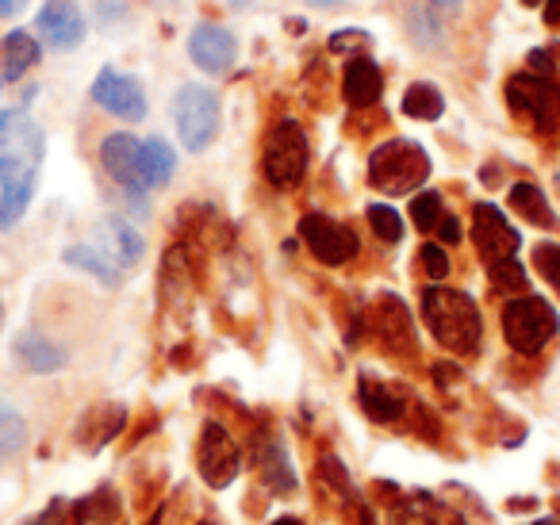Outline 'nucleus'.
I'll list each match as a JSON object with an SVG mask.
<instances>
[{"mask_svg":"<svg viewBox=\"0 0 560 525\" xmlns=\"http://www.w3.org/2000/svg\"><path fill=\"white\" fill-rule=\"evenodd\" d=\"M265 177H269L272 188H280V192H289V188H296L300 180H304L307 173V135L304 127L296 124V119H280L277 127L269 131V139H265Z\"/></svg>","mask_w":560,"mask_h":525,"instance_id":"obj_5","label":"nucleus"},{"mask_svg":"<svg viewBox=\"0 0 560 525\" xmlns=\"http://www.w3.org/2000/svg\"><path fill=\"white\" fill-rule=\"evenodd\" d=\"M534 269L560 292V246L557 242H541V246L534 249Z\"/></svg>","mask_w":560,"mask_h":525,"instance_id":"obj_30","label":"nucleus"},{"mask_svg":"<svg viewBox=\"0 0 560 525\" xmlns=\"http://www.w3.org/2000/svg\"><path fill=\"white\" fill-rule=\"evenodd\" d=\"M139 147L142 142L127 131H116L101 142V165L112 180L127 192V200H135L139 208H147V185H142V170H139Z\"/></svg>","mask_w":560,"mask_h":525,"instance_id":"obj_10","label":"nucleus"},{"mask_svg":"<svg viewBox=\"0 0 560 525\" xmlns=\"http://www.w3.org/2000/svg\"><path fill=\"white\" fill-rule=\"evenodd\" d=\"M430 9L445 12V16H453V12H457V9H460V0H430Z\"/></svg>","mask_w":560,"mask_h":525,"instance_id":"obj_38","label":"nucleus"},{"mask_svg":"<svg viewBox=\"0 0 560 525\" xmlns=\"http://www.w3.org/2000/svg\"><path fill=\"white\" fill-rule=\"evenodd\" d=\"M188 55H192V62L200 66L203 73L219 78V73L231 70L234 58H238V43H234V35L226 32V27L200 24L192 32V39H188Z\"/></svg>","mask_w":560,"mask_h":525,"instance_id":"obj_14","label":"nucleus"},{"mask_svg":"<svg viewBox=\"0 0 560 525\" xmlns=\"http://www.w3.org/2000/svg\"><path fill=\"white\" fill-rule=\"evenodd\" d=\"M27 0H0V20H12L16 12H24Z\"/></svg>","mask_w":560,"mask_h":525,"instance_id":"obj_36","label":"nucleus"},{"mask_svg":"<svg viewBox=\"0 0 560 525\" xmlns=\"http://www.w3.org/2000/svg\"><path fill=\"white\" fill-rule=\"evenodd\" d=\"M472 242L488 265L506 261V257H514L522 246L518 231L506 223V215L495 208V203H476L472 208Z\"/></svg>","mask_w":560,"mask_h":525,"instance_id":"obj_11","label":"nucleus"},{"mask_svg":"<svg viewBox=\"0 0 560 525\" xmlns=\"http://www.w3.org/2000/svg\"><path fill=\"white\" fill-rule=\"evenodd\" d=\"M534 525H560L557 517H545V522H534Z\"/></svg>","mask_w":560,"mask_h":525,"instance_id":"obj_42","label":"nucleus"},{"mask_svg":"<svg viewBox=\"0 0 560 525\" xmlns=\"http://www.w3.org/2000/svg\"><path fill=\"white\" fill-rule=\"evenodd\" d=\"M27 525H81V506H73V502H66V499H55L39 517H32Z\"/></svg>","mask_w":560,"mask_h":525,"instance_id":"obj_31","label":"nucleus"},{"mask_svg":"<svg viewBox=\"0 0 560 525\" xmlns=\"http://www.w3.org/2000/svg\"><path fill=\"white\" fill-rule=\"evenodd\" d=\"M442 112H445V101H442V93H438V85H430V81H419V85H411L404 93V116L438 119Z\"/></svg>","mask_w":560,"mask_h":525,"instance_id":"obj_24","label":"nucleus"},{"mask_svg":"<svg viewBox=\"0 0 560 525\" xmlns=\"http://www.w3.org/2000/svg\"><path fill=\"white\" fill-rule=\"evenodd\" d=\"M35 62H39V39L27 32H12L0 47V78L20 81Z\"/></svg>","mask_w":560,"mask_h":525,"instance_id":"obj_20","label":"nucleus"},{"mask_svg":"<svg viewBox=\"0 0 560 525\" xmlns=\"http://www.w3.org/2000/svg\"><path fill=\"white\" fill-rule=\"evenodd\" d=\"M422 318H427L430 334L442 341L450 353H476L480 349L483 318L472 295L453 292V288H427L422 292Z\"/></svg>","mask_w":560,"mask_h":525,"instance_id":"obj_2","label":"nucleus"},{"mask_svg":"<svg viewBox=\"0 0 560 525\" xmlns=\"http://www.w3.org/2000/svg\"><path fill=\"white\" fill-rule=\"evenodd\" d=\"M12 353H16L20 369H27V372H58L66 364V349L55 346L50 338H43V334H32V330L20 334Z\"/></svg>","mask_w":560,"mask_h":525,"instance_id":"obj_18","label":"nucleus"},{"mask_svg":"<svg viewBox=\"0 0 560 525\" xmlns=\"http://www.w3.org/2000/svg\"><path fill=\"white\" fill-rule=\"evenodd\" d=\"M438 234H442V242H457L460 238V226L453 215H442V223H438Z\"/></svg>","mask_w":560,"mask_h":525,"instance_id":"obj_35","label":"nucleus"},{"mask_svg":"<svg viewBox=\"0 0 560 525\" xmlns=\"http://www.w3.org/2000/svg\"><path fill=\"white\" fill-rule=\"evenodd\" d=\"M104 257H108L116 269H131L142 261V234L135 226H127V219H104L101 226V242H96Z\"/></svg>","mask_w":560,"mask_h":525,"instance_id":"obj_16","label":"nucleus"},{"mask_svg":"<svg viewBox=\"0 0 560 525\" xmlns=\"http://www.w3.org/2000/svg\"><path fill=\"white\" fill-rule=\"evenodd\" d=\"M557 330H560V315L541 295H514L503 307V334L514 353H522V357L541 353V349L557 338Z\"/></svg>","mask_w":560,"mask_h":525,"instance_id":"obj_4","label":"nucleus"},{"mask_svg":"<svg viewBox=\"0 0 560 525\" xmlns=\"http://www.w3.org/2000/svg\"><path fill=\"white\" fill-rule=\"evenodd\" d=\"M392 525H438L430 517V510L422 502H404V506L392 510Z\"/></svg>","mask_w":560,"mask_h":525,"instance_id":"obj_33","label":"nucleus"},{"mask_svg":"<svg viewBox=\"0 0 560 525\" xmlns=\"http://www.w3.org/2000/svg\"><path fill=\"white\" fill-rule=\"evenodd\" d=\"M350 47H369V35H361V32H346V35H335V39H330V50H350Z\"/></svg>","mask_w":560,"mask_h":525,"instance_id":"obj_34","label":"nucleus"},{"mask_svg":"<svg viewBox=\"0 0 560 525\" xmlns=\"http://www.w3.org/2000/svg\"><path fill=\"white\" fill-rule=\"evenodd\" d=\"M506 104H511L514 116L529 119L534 131L552 135L560 127V85L557 78H545V73H518V78L506 81Z\"/></svg>","mask_w":560,"mask_h":525,"instance_id":"obj_6","label":"nucleus"},{"mask_svg":"<svg viewBox=\"0 0 560 525\" xmlns=\"http://www.w3.org/2000/svg\"><path fill=\"white\" fill-rule=\"evenodd\" d=\"M545 24L560 27V0H545Z\"/></svg>","mask_w":560,"mask_h":525,"instance_id":"obj_37","label":"nucleus"},{"mask_svg":"<svg viewBox=\"0 0 560 525\" xmlns=\"http://www.w3.org/2000/svg\"><path fill=\"white\" fill-rule=\"evenodd\" d=\"M361 407H365V415L373 418V422H399L404 418V395L396 392V387L381 384V380H369L361 376Z\"/></svg>","mask_w":560,"mask_h":525,"instance_id":"obj_21","label":"nucleus"},{"mask_svg":"<svg viewBox=\"0 0 560 525\" xmlns=\"http://www.w3.org/2000/svg\"><path fill=\"white\" fill-rule=\"evenodd\" d=\"M442 196L438 192H419L411 200V219H415V226H419V231H434L438 223H442Z\"/></svg>","mask_w":560,"mask_h":525,"instance_id":"obj_29","label":"nucleus"},{"mask_svg":"<svg viewBox=\"0 0 560 525\" xmlns=\"http://www.w3.org/2000/svg\"><path fill=\"white\" fill-rule=\"evenodd\" d=\"M369 223H373V231L381 234V242H388V246H396V242L404 238V219H399V211H392L388 203H373V208H369Z\"/></svg>","mask_w":560,"mask_h":525,"instance_id":"obj_28","label":"nucleus"},{"mask_svg":"<svg viewBox=\"0 0 560 525\" xmlns=\"http://www.w3.org/2000/svg\"><path fill=\"white\" fill-rule=\"evenodd\" d=\"M427 177H430V158L419 142L392 139L384 147H376L373 158H369V185L381 188L384 196L415 192Z\"/></svg>","mask_w":560,"mask_h":525,"instance_id":"obj_3","label":"nucleus"},{"mask_svg":"<svg viewBox=\"0 0 560 525\" xmlns=\"http://www.w3.org/2000/svg\"><path fill=\"white\" fill-rule=\"evenodd\" d=\"M511 208L518 211L526 223L534 226H552V208L549 200H545V192L537 185H529V180H522V185L511 188Z\"/></svg>","mask_w":560,"mask_h":525,"instance_id":"obj_22","label":"nucleus"},{"mask_svg":"<svg viewBox=\"0 0 560 525\" xmlns=\"http://www.w3.org/2000/svg\"><path fill=\"white\" fill-rule=\"evenodd\" d=\"M93 101L119 119L147 116V93H142L139 78H124L116 70H101V78L93 81Z\"/></svg>","mask_w":560,"mask_h":525,"instance_id":"obj_12","label":"nucleus"},{"mask_svg":"<svg viewBox=\"0 0 560 525\" xmlns=\"http://www.w3.org/2000/svg\"><path fill=\"white\" fill-rule=\"evenodd\" d=\"M522 4H526V9H537V4H545V0H522Z\"/></svg>","mask_w":560,"mask_h":525,"instance_id":"obj_41","label":"nucleus"},{"mask_svg":"<svg viewBox=\"0 0 560 525\" xmlns=\"http://www.w3.org/2000/svg\"><path fill=\"white\" fill-rule=\"evenodd\" d=\"M24 445H27V422L9 402H0V456H16Z\"/></svg>","mask_w":560,"mask_h":525,"instance_id":"obj_27","label":"nucleus"},{"mask_svg":"<svg viewBox=\"0 0 560 525\" xmlns=\"http://www.w3.org/2000/svg\"><path fill=\"white\" fill-rule=\"evenodd\" d=\"M488 277H491V288H495V292H506V295H526V288H529L526 269H522L514 257H506V261H491Z\"/></svg>","mask_w":560,"mask_h":525,"instance_id":"obj_26","label":"nucleus"},{"mask_svg":"<svg viewBox=\"0 0 560 525\" xmlns=\"http://www.w3.org/2000/svg\"><path fill=\"white\" fill-rule=\"evenodd\" d=\"M261 479L272 487V491H296V471L289 464V453L280 445H269L261 456Z\"/></svg>","mask_w":560,"mask_h":525,"instance_id":"obj_25","label":"nucleus"},{"mask_svg":"<svg viewBox=\"0 0 560 525\" xmlns=\"http://www.w3.org/2000/svg\"><path fill=\"white\" fill-rule=\"evenodd\" d=\"M196 468H200L203 483L211 491H223L238 479L242 471V453H238V441L226 433V425L219 422H203L200 430V445H196Z\"/></svg>","mask_w":560,"mask_h":525,"instance_id":"obj_8","label":"nucleus"},{"mask_svg":"<svg viewBox=\"0 0 560 525\" xmlns=\"http://www.w3.org/2000/svg\"><path fill=\"white\" fill-rule=\"evenodd\" d=\"M173 119H177V135L185 150L200 154L219 135V96L203 85H185L173 96Z\"/></svg>","mask_w":560,"mask_h":525,"instance_id":"obj_7","label":"nucleus"},{"mask_svg":"<svg viewBox=\"0 0 560 525\" xmlns=\"http://www.w3.org/2000/svg\"><path fill=\"white\" fill-rule=\"evenodd\" d=\"M272 525H304L300 517H280V522H272Z\"/></svg>","mask_w":560,"mask_h":525,"instance_id":"obj_40","label":"nucleus"},{"mask_svg":"<svg viewBox=\"0 0 560 525\" xmlns=\"http://www.w3.org/2000/svg\"><path fill=\"white\" fill-rule=\"evenodd\" d=\"M47 135L27 112H0V231L24 219L39 185Z\"/></svg>","mask_w":560,"mask_h":525,"instance_id":"obj_1","label":"nucleus"},{"mask_svg":"<svg viewBox=\"0 0 560 525\" xmlns=\"http://www.w3.org/2000/svg\"><path fill=\"white\" fill-rule=\"evenodd\" d=\"M0 323H4V307H0Z\"/></svg>","mask_w":560,"mask_h":525,"instance_id":"obj_43","label":"nucleus"},{"mask_svg":"<svg viewBox=\"0 0 560 525\" xmlns=\"http://www.w3.org/2000/svg\"><path fill=\"white\" fill-rule=\"evenodd\" d=\"M369 326H373V334L384 341L388 349H396V353H411L415 349V330H411V315H407V307L396 300V295H381V300L373 303V311H369Z\"/></svg>","mask_w":560,"mask_h":525,"instance_id":"obj_15","label":"nucleus"},{"mask_svg":"<svg viewBox=\"0 0 560 525\" xmlns=\"http://www.w3.org/2000/svg\"><path fill=\"white\" fill-rule=\"evenodd\" d=\"M384 93V73L373 66V58H353L346 66V101L350 108H373Z\"/></svg>","mask_w":560,"mask_h":525,"instance_id":"obj_17","label":"nucleus"},{"mask_svg":"<svg viewBox=\"0 0 560 525\" xmlns=\"http://www.w3.org/2000/svg\"><path fill=\"white\" fill-rule=\"evenodd\" d=\"M62 261H66V265H73V269H85L89 277L104 280L108 288H116V284H119V272H124V269H116V265H112L108 257H104L96 246H70V249L62 254Z\"/></svg>","mask_w":560,"mask_h":525,"instance_id":"obj_23","label":"nucleus"},{"mask_svg":"<svg viewBox=\"0 0 560 525\" xmlns=\"http://www.w3.org/2000/svg\"><path fill=\"white\" fill-rule=\"evenodd\" d=\"M419 261H422V269H427V277L434 280V284L450 277V257H445V249L434 246V242H427V246H422Z\"/></svg>","mask_w":560,"mask_h":525,"instance_id":"obj_32","label":"nucleus"},{"mask_svg":"<svg viewBox=\"0 0 560 525\" xmlns=\"http://www.w3.org/2000/svg\"><path fill=\"white\" fill-rule=\"evenodd\" d=\"M139 170L147 188H165L177 173V154L165 139H147L139 147Z\"/></svg>","mask_w":560,"mask_h":525,"instance_id":"obj_19","label":"nucleus"},{"mask_svg":"<svg viewBox=\"0 0 560 525\" xmlns=\"http://www.w3.org/2000/svg\"><path fill=\"white\" fill-rule=\"evenodd\" d=\"M35 27H39V39L55 50H73L85 39V16H81L78 0H47Z\"/></svg>","mask_w":560,"mask_h":525,"instance_id":"obj_13","label":"nucleus"},{"mask_svg":"<svg viewBox=\"0 0 560 525\" xmlns=\"http://www.w3.org/2000/svg\"><path fill=\"white\" fill-rule=\"evenodd\" d=\"M300 238H304L307 249H312L323 265H330V269L350 265L361 249L358 234H353L350 226L338 223V219H330V215H319V211L300 219Z\"/></svg>","mask_w":560,"mask_h":525,"instance_id":"obj_9","label":"nucleus"},{"mask_svg":"<svg viewBox=\"0 0 560 525\" xmlns=\"http://www.w3.org/2000/svg\"><path fill=\"white\" fill-rule=\"evenodd\" d=\"M315 9H335V4H342V0H312Z\"/></svg>","mask_w":560,"mask_h":525,"instance_id":"obj_39","label":"nucleus"}]
</instances>
